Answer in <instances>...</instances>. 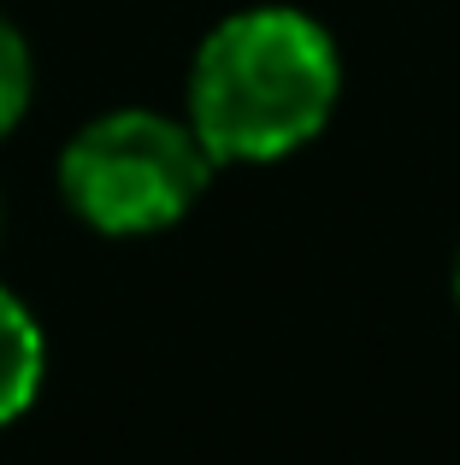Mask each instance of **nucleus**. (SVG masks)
I'll list each match as a JSON object with an SVG mask.
<instances>
[{
    "instance_id": "f257e3e1",
    "label": "nucleus",
    "mask_w": 460,
    "mask_h": 465,
    "mask_svg": "<svg viewBox=\"0 0 460 465\" xmlns=\"http://www.w3.org/2000/svg\"><path fill=\"white\" fill-rule=\"evenodd\" d=\"M343 94V59L313 12L242 6L189 59V130L213 165H277L325 136Z\"/></svg>"
},
{
    "instance_id": "f03ea898",
    "label": "nucleus",
    "mask_w": 460,
    "mask_h": 465,
    "mask_svg": "<svg viewBox=\"0 0 460 465\" xmlns=\"http://www.w3.org/2000/svg\"><path fill=\"white\" fill-rule=\"evenodd\" d=\"M213 171L219 165L189 118L118 106L71 130V142L59 148V201L95 236H160L201 206Z\"/></svg>"
},
{
    "instance_id": "7ed1b4c3",
    "label": "nucleus",
    "mask_w": 460,
    "mask_h": 465,
    "mask_svg": "<svg viewBox=\"0 0 460 465\" xmlns=\"http://www.w3.org/2000/svg\"><path fill=\"white\" fill-rule=\"evenodd\" d=\"M47 383V336L12 289H0V430L35 407Z\"/></svg>"
},
{
    "instance_id": "20e7f679",
    "label": "nucleus",
    "mask_w": 460,
    "mask_h": 465,
    "mask_svg": "<svg viewBox=\"0 0 460 465\" xmlns=\"http://www.w3.org/2000/svg\"><path fill=\"white\" fill-rule=\"evenodd\" d=\"M30 89H35L30 47H24L18 24L0 12V142L24 124V113H30Z\"/></svg>"
},
{
    "instance_id": "39448f33",
    "label": "nucleus",
    "mask_w": 460,
    "mask_h": 465,
    "mask_svg": "<svg viewBox=\"0 0 460 465\" xmlns=\"http://www.w3.org/2000/svg\"><path fill=\"white\" fill-rule=\"evenodd\" d=\"M449 283H455V307H460V253H455V277H449Z\"/></svg>"
}]
</instances>
